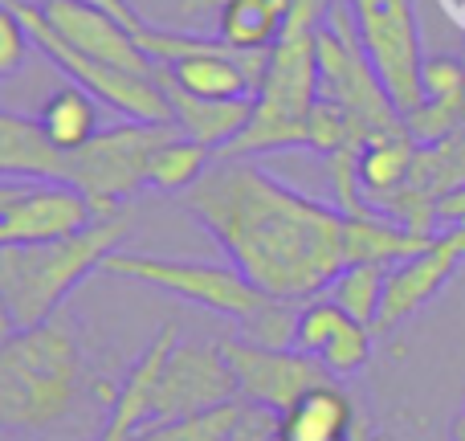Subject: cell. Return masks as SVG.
I'll use <instances>...</instances> for the list:
<instances>
[{"instance_id": "31", "label": "cell", "mask_w": 465, "mask_h": 441, "mask_svg": "<svg viewBox=\"0 0 465 441\" xmlns=\"http://www.w3.org/2000/svg\"><path fill=\"white\" fill-rule=\"evenodd\" d=\"M29 185H33V180H13V176H0V213H5L8 205H13L16 196H21Z\"/></svg>"}, {"instance_id": "11", "label": "cell", "mask_w": 465, "mask_h": 441, "mask_svg": "<svg viewBox=\"0 0 465 441\" xmlns=\"http://www.w3.org/2000/svg\"><path fill=\"white\" fill-rule=\"evenodd\" d=\"M45 21L54 25V33L74 45L78 54L94 57V62H106V65H119V70H131V74H147L155 78L160 65L139 49L135 33L119 21V16L103 13V8L86 5V0H45L41 5Z\"/></svg>"}, {"instance_id": "16", "label": "cell", "mask_w": 465, "mask_h": 441, "mask_svg": "<svg viewBox=\"0 0 465 441\" xmlns=\"http://www.w3.org/2000/svg\"><path fill=\"white\" fill-rule=\"evenodd\" d=\"M360 413L339 380L306 393L278 417V441H355Z\"/></svg>"}, {"instance_id": "28", "label": "cell", "mask_w": 465, "mask_h": 441, "mask_svg": "<svg viewBox=\"0 0 465 441\" xmlns=\"http://www.w3.org/2000/svg\"><path fill=\"white\" fill-rule=\"evenodd\" d=\"M29 29L8 0H0V78H13L29 57Z\"/></svg>"}, {"instance_id": "9", "label": "cell", "mask_w": 465, "mask_h": 441, "mask_svg": "<svg viewBox=\"0 0 465 441\" xmlns=\"http://www.w3.org/2000/svg\"><path fill=\"white\" fill-rule=\"evenodd\" d=\"M217 347L229 360L232 376H237L241 401L253 405V409H270V413H278V417L290 405L302 401L306 393L339 380V376H331L311 352H298V347L273 352V347H257L241 336H221Z\"/></svg>"}, {"instance_id": "35", "label": "cell", "mask_w": 465, "mask_h": 441, "mask_svg": "<svg viewBox=\"0 0 465 441\" xmlns=\"http://www.w3.org/2000/svg\"><path fill=\"white\" fill-rule=\"evenodd\" d=\"M8 5H13V0H8Z\"/></svg>"}, {"instance_id": "3", "label": "cell", "mask_w": 465, "mask_h": 441, "mask_svg": "<svg viewBox=\"0 0 465 441\" xmlns=\"http://www.w3.org/2000/svg\"><path fill=\"white\" fill-rule=\"evenodd\" d=\"M131 229H135V217L123 209L74 233V237L0 246V298L8 303L16 327L29 331L54 319L65 298L74 295V286L86 274L103 270V262L114 249H123V237Z\"/></svg>"}, {"instance_id": "26", "label": "cell", "mask_w": 465, "mask_h": 441, "mask_svg": "<svg viewBox=\"0 0 465 441\" xmlns=\"http://www.w3.org/2000/svg\"><path fill=\"white\" fill-rule=\"evenodd\" d=\"M371 336H376L371 327L347 319L343 327L335 331V339L319 352V364L331 372V376H351V372H360L363 364L371 360Z\"/></svg>"}, {"instance_id": "10", "label": "cell", "mask_w": 465, "mask_h": 441, "mask_svg": "<svg viewBox=\"0 0 465 441\" xmlns=\"http://www.w3.org/2000/svg\"><path fill=\"white\" fill-rule=\"evenodd\" d=\"M225 401H237V376L217 344H196L180 339L168 356V368L155 396V426L160 421H180L193 413L217 409Z\"/></svg>"}, {"instance_id": "6", "label": "cell", "mask_w": 465, "mask_h": 441, "mask_svg": "<svg viewBox=\"0 0 465 441\" xmlns=\"http://www.w3.org/2000/svg\"><path fill=\"white\" fill-rule=\"evenodd\" d=\"M176 135V127H152V123H123V127L98 131L82 152H74L70 185L98 209V217L123 213V201L147 188V168L160 144Z\"/></svg>"}, {"instance_id": "18", "label": "cell", "mask_w": 465, "mask_h": 441, "mask_svg": "<svg viewBox=\"0 0 465 441\" xmlns=\"http://www.w3.org/2000/svg\"><path fill=\"white\" fill-rule=\"evenodd\" d=\"M217 8V37L232 49H270L282 33L290 0H184L180 13H204Z\"/></svg>"}, {"instance_id": "29", "label": "cell", "mask_w": 465, "mask_h": 441, "mask_svg": "<svg viewBox=\"0 0 465 441\" xmlns=\"http://www.w3.org/2000/svg\"><path fill=\"white\" fill-rule=\"evenodd\" d=\"M433 213H437V221H441L445 229H453V225H465V185H458V188H450V193L437 196Z\"/></svg>"}, {"instance_id": "13", "label": "cell", "mask_w": 465, "mask_h": 441, "mask_svg": "<svg viewBox=\"0 0 465 441\" xmlns=\"http://www.w3.org/2000/svg\"><path fill=\"white\" fill-rule=\"evenodd\" d=\"M176 344H180V336L168 323V327L147 344V352L131 364V372L123 376V388L114 393L111 417H106L98 441H135L147 426H155V396H160L163 368H168V356Z\"/></svg>"}, {"instance_id": "17", "label": "cell", "mask_w": 465, "mask_h": 441, "mask_svg": "<svg viewBox=\"0 0 465 441\" xmlns=\"http://www.w3.org/2000/svg\"><path fill=\"white\" fill-rule=\"evenodd\" d=\"M417 152H420V144L409 135V131L376 135L360 147L355 172H360L363 201H368L376 213L384 209V201H392V196L409 185L412 168H417Z\"/></svg>"}, {"instance_id": "15", "label": "cell", "mask_w": 465, "mask_h": 441, "mask_svg": "<svg viewBox=\"0 0 465 441\" xmlns=\"http://www.w3.org/2000/svg\"><path fill=\"white\" fill-rule=\"evenodd\" d=\"M160 86L172 103V127H176L180 135L196 139V144L213 147V152L229 147L232 139L245 131L249 115H253V98H225V103H217V98H196V95H188V90H180L176 82L168 78L163 65H160Z\"/></svg>"}, {"instance_id": "30", "label": "cell", "mask_w": 465, "mask_h": 441, "mask_svg": "<svg viewBox=\"0 0 465 441\" xmlns=\"http://www.w3.org/2000/svg\"><path fill=\"white\" fill-rule=\"evenodd\" d=\"M86 5H94V8H103V13L119 16V21H123V25H127V29H131V33H139V29H143V25H147V21H143V16H139V13H135V8H131V5H127V0H86Z\"/></svg>"}, {"instance_id": "12", "label": "cell", "mask_w": 465, "mask_h": 441, "mask_svg": "<svg viewBox=\"0 0 465 441\" xmlns=\"http://www.w3.org/2000/svg\"><path fill=\"white\" fill-rule=\"evenodd\" d=\"M98 209L74 185H49L33 180L5 213H0V246H33V241H57L90 229Z\"/></svg>"}, {"instance_id": "33", "label": "cell", "mask_w": 465, "mask_h": 441, "mask_svg": "<svg viewBox=\"0 0 465 441\" xmlns=\"http://www.w3.org/2000/svg\"><path fill=\"white\" fill-rule=\"evenodd\" d=\"M450 441H465V405H461V413L453 417V426H450Z\"/></svg>"}, {"instance_id": "19", "label": "cell", "mask_w": 465, "mask_h": 441, "mask_svg": "<svg viewBox=\"0 0 465 441\" xmlns=\"http://www.w3.org/2000/svg\"><path fill=\"white\" fill-rule=\"evenodd\" d=\"M437 233H412L404 225H396L384 213L371 217H347L343 221V257L351 262H380V266H396L404 257L420 254Z\"/></svg>"}, {"instance_id": "22", "label": "cell", "mask_w": 465, "mask_h": 441, "mask_svg": "<svg viewBox=\"0 0 465 441\" xmlns=\"http://www.w3.org/2000/svg\"><path fill=\"white\" fill-rule=\"evenodd\" d=\"M213 160H217V152H213V147L196 144V139H188V135H180V131H176V135H172L168 144H160V152L152 155V168H147V188L184 196L188 188H193L196 180L213 168Z\"/></svg>"}, {"instance_id": "21", "label": "cell", "mask_w": 465, "mask_h": 441, "mask_svg": "<svg viewBox=\"0 0 465 441\" xmlns=\"http://www.w3.org/2000/svg\"><path fill=\"white\" fill-rule=\"evenodd\" d=\"M388 270L392 266L380 262H351L327 282V298L339 303L355 323L376 331L380 306H384V286H388Z\"/></svg>"}, {"instance_id": "7", "label": "cell", "mask_w": 465, "mask_h": 441, "mask_svg": "<svg viewBox=\"0 0 465 441\" xmlns=\"http://www.w3.org/2000/svg\"><path fill=\"white\" fill-rule=\"evenodd\" d=\"M103 274L114 278H131L139 286H155L172 298H184L196 303L213 315H225V319H245L257 311L262 303V290L237 270V266H221V262H180V257H155V254H127V249H114L103 262Z\"/></svg>"}, {"instance_id": "2", "label": "cell", "mask_w": 465, "mask_h": 441, "mask_svg": "<svg viewBox=\"0 0 465 441\" xmlns=\"http://www.w3.org/2000/svg\"><path fill=\"white\" fill-rule=\"evenodd\" d=\"M327 8L331 0H290L270 49V70L253 95V115L217 160H253L262 152L311 144V111L319 103V29Z\"/></svg>"}, {"instance_id": "34", "label": "cell", "mask_w": 465, "mask_h": 441, "mask_svg": "<svg viewBox=\"0 0 465 441\" xmlns=\"http://www.w3.org/2000/svg\"><path fill=\"white\" fill-rule=\"evenodd\" d=\"M355 441H371V437H368V426H363V421H360V429H355Z\"/></svg>"}, {"instance_id": "23", "label": "cell", "mask_w": 465, "mask_h": 441, "mask_svg": "<svg viewBox=\"0 0 465 441\" xmlns=\"http://www.w3.org/2000/svg\"><path fill=\"white\" fill-rule=\"evenodd\" d=\"M245 409H249V405L237 396V401H225V405H217V409L193 413V417L147 426L135 441H232L241 417H245Z\"/></svg>"}, {"instance_id": "8", "label": "cell", "mask_w": 465, "mask_h": 441, "mask_svg": "<svg viewBox=\"0 0 465 441\" xmlns=\"http://www.w3.org/2000/svg\"><path fill=\"white\" fill-rule=\"evenodd\" d=\"M360 45L368 54L376 78L384 82L392 106L404 115L425 106V49H420V29L412 0H351Z\"/></svg>"}, {"instance_id": "24", "label": "cell", "mask_w": 465, "mask_h": 441, "mask_svg": "<svg viewBox=\"0 0 465 441\" xmlns=\"http://www.w3.org/2000/svg\"><path fill=\"white\" fill-rule=\"evenodd\" d=\"M298 315H302V303L298 298H270L265 295L257 303L253 315L241 319V339L257 347H273V352H286V347L298 344Z\"/></svg>"}, {"instance_id": "27", "label": "cell", "mask_w": 465, "mask_h": 441, "mask_svg": "<svg viewBox=\"0 0 465 441\" xmlns=\"http://www.w3.org/2000/svg\"><path fill=\"white\" fill-rule=\"evenodd\" d=\"M420 82H425V103H450L465 111V62L461 57H450V54L425 57Z\"/></svg>"}, {"instance_id": "14", "label": "cell", "mask_w": 465, "mask_h": 441, "mask_svg": "<svg viewBox=\"0 0 465 441\" xmlns=\"http://www.w3.org/2000/svg\"><path fill=\"white\" fill-rule=\"evenodd\" d=\"M0 176L70 185L74 152H57V147L45 139V131H41L37 119L0 111Z\"/></svg>"}, {"instance_id": "20", "label": "cell", "mask_w": 465, "mask_h": 441, "mask_svg": "<svg viewBox=\"0 0 465 441\" xmlns=\"http://www.w3.org/2000/svg\"><path fill=\"white\" fill-rule=\"evenodd\" d=\"M37 123L57 152H82V147L98 135V98L86 95L78 82L57 86L54 95L41 103Z\"/></svg>"}, {"instance_id": "5", "label": "cell", "mask_w": 465, "mask_h": 441, "mask_svg": "<svg viewBox=\"0 0 465 441\" xmlns=\"http://www.w3.org/2000/svg\"><path fill=\"white\" fill-rule=\"evenodd\" d=\"M13 8L21 13L33 45H37L62 74H70V82H78L86 95H94L98 103H106L111 111H119L127 123L172 127V103H168V95H163V86H160V74L147 78V74H131V70H119V65L94 62V57L78 54L74 45H65V41L57 37L54 25H49L45 13H41V5L13 0Z\"/></svg>"}, {"instance_id": "25", "label": "cell", "mask_w": 465, "mask_h": 441, "mask_svg": "<svg viewBox=\"0 0 465 441\" xmlns=\"http://www.w3.org/2000/svg\"><path fill=\"white\" fill-rule=\"evenodd\" d=\"M351 319V315L343 311L339 303H331L327 295H314L302 303V315H298V352H311L314 360H319V352L335 339V331L343 327V323Z\"/></svg>"}, {"instance_id": "1", "label": "cell", "mask_w": 465, "mask_h": 441, "mask_svg": "<svg viewBox=\"0 0 465 441\" xmlns=\"http://www.w3.org/2000/svg\"><path fill=\"white\" fill-rule=\"evenodd\" d=\"M229 262L270 298H314L347 266L343 213L282 185L253 160H213L184 193Z\"/></svg>"}, {"instance_id": "4", "label": "cell", "mask_w": 465, "mask_h": 441, "mask_svg": "<svg viewBox=\"0 0 465 441\" xmlns=\"http://www.w3.org/2000/svg\"><path fill=\"white\" fill-rule=\"evenodd\" d=\"M82 388L78 331L62 311L0 344V426L49 429L74 409Z\"/></svg>"}, {"instance_id": "32", "label": "cell", "mask_w": 465, "mask_h": 441, "mask_svg": "<svg viewBox=\"0 0 465 441\" xmlns=\"http://www.w3.org/2000/svg\"><path fill=\"white\" fill-rule=\"evenodd\" d=\"M16 331H21V327H16V319H13V311H8V303L0 298V344H5V339H13Z\"/></svg>"}]
</instances>
